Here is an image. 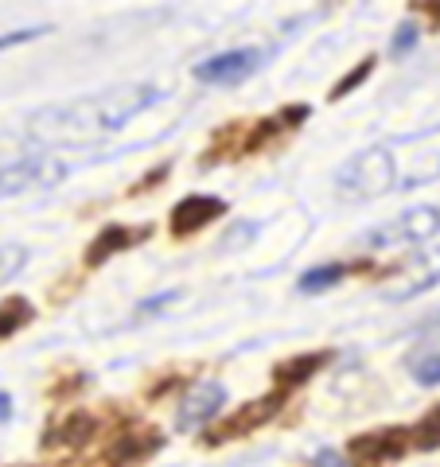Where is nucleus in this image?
<instances>
[{
  "label": "nucleus",
  "mask_w": 440,
  "mask_h": 467,
  "mask_svg": "<svg viewBox=\"0 0 440 467\" xmlns=\"http://www.w3.org/2000/svg\"><path fill=\"white\" fill-rule=\"evenodd\" d=\"M8 417H12V398L0 389V420H8Z\"/></svg>",
  "instance_id": "cd10ccee"
},
{
  "label": "nucleus",
  "mask_w": 440,
  "mask_h": 467,
  "mask_svg": "<svg viewBox=\"0 0 440 467\" xmlns=\"http://www.w3.org/2000/svg\"><path fill=\"white\" fill-rule=\"evenodd\" d=\"M414 448V429H382V432H362L351 436L347 444V463L351 467H382L402 460Z\"/></svg>",
  "instance_id": "423d86ee"
},
{
  "label": "nucleus",
  "mask_w": 440,
  "mask_h": 467,
  "mask_svg": "<svg viewBox=\"0 0 440 467\" xmlns=\"http://www.w3.org/2000/svg\"><path fill=\"white\" fill-rule=\"evenodd\" d=\"M312 467H347V460L340 456V451H331V448H320L312 456Z\"/></svg>",
  "instance_id": "a878e982"
},
{
  "label": "nucleus",
  "mask_w": 440,
  "mask_h": 467,
  "mask_svg": "<svg viewBox=\"0 0 440 467\" xmlns=\"http://www.w3.org/2000/svg\"><path fill=\"white\" fill-rule=\"evenodd\" d=\"M393 168H398V192L440 180V125L421 137H402L390 149Z\"/></svg>",
  "instance_id": "f03ea898"
},
{
  "label": "nucleus",
  "mask_w": 440,
  "mask_h": 467,
  "mask_svg": "<svg viewBox=\"0 0 440 467\" xmlns=\"http://www.w3.org/2000/svg\"><path fill=\"white\" fill-rule=\"evenodd\" d=\"M94 432H98V420L90 413H79V409H75L67 420H58V425L47 429L43 444H47V448H79V444L90 441Z\"/></svg>",
  "instance_id": "dca6fc26"
},
{
  "label": "nucleus",
  "mask_w": 440,
  "mask_h": 467,
  "mask_svg": "<svg viewBox=\"0 0 440 467\" xmlns=\"http://www.w3.org/2000/svg\"><path fill=\"white\" fill-rule=\"evenodd\" d=\"M27 265V250L24 245H0V285L12 281L20 269Z\"/></svg>",
  "instance_id": "412c9836"
},
{
  "label": "nucleus",
  "mask_w": 440,
  "mask_h": 467,
  "mask_svg": "<svg viewBox=\"0 0 440 467\" xmlns=\"http://www.w3.org/2000/svg\"><path fill=\"white\" fill-rule=\"evenodd\" d=\"M285 398H288V393L273 389V393H266V398H254V401L238 405L230 417H223L218 425H211V429H207V436H203V444H207V448H218V444H226V441H242V436L257 432L261 425H269V420H273L277 413H281Z\"/></svg>",
  "instance_id": "20e7f679"
},
{
  "label": "nucleus",
  "mask_w": 440,
  "mask_h": 467,
  "mask_svg": "<svg viewBox=\"0 0 440 467\" xmlns=\"http://www.w3.org/2000/svg\"><path fill=\"white\" fill-rule=\"evenodd\" d=\"M152 238V226H121V223H113L98 234V238L86 245V269H98V265H106L110 257L117 254H125V250H133V245L141 242H149Z\"/></svg>",
  "instance_id": "f8f14e48"
},
{
  "label": "nucleus",
  "mask_w": 440,
  "mask_h": 467,
  "mask_svg": "<svg viewBox=\"0 0 440 467\" xmlns=\"http://www.w3.org/2000/svg\"><path fill=\"white\" fill-rule=\"evenodd\" d=\"M414 444H417L421 451L440 448V405H433L429 413H424L417 425H414Z\"/></svg>",
  "instance_id": "aec40b11"
},
{
  "label": "nucleus",
  "mask_w": 440,
  "mask_h": 467,
  "mask_svg": "<svg viewBox=\"0 0 440 467\" xmlns=\"http://www.w3.org/2000/svg\"><path fill=\"white\" fill-rule=\"evenodd\" d=\"M331 362V350H308V355H297V358H288V362H277L273 367V386L288 393V389H297L304 386L312 374H320Z\"/></svg>",
  "instance_id": "ddd939ff"
},
{
  "label": "nucleus",
  "mask_w": 440,
  "mask_h": 467,
  "mask_svg": "<svg viewBox=\"0 0 440 467\" xmlns=\"http://www.w3.org/2000/svg\"><path fill=\"white\" fill-rule=\"evenodd\" d=\"M164 98V86L156 82H125L110 86V90L86 94L63 106H47L27 117V133L39 140H90L101 133H117L121 125H129L137 113L152 109Z\"/></svg>",
  "instance_id": "f257e3e1"
},
{
  "label": "nucleus",
  "mask_w": 440,
  "mask_h": 467,
  "mask_svg": "<svg viewBox=\"0 0 440 467\" xmlns=\"http://www.w3.org/2000/svg\"><path fill=\"white\" fill-rule=\"evenodd\" d=\"M347 276V265H320V269H308L300 281H297V288L304 292V296H312V292H328V288H335Z\"/></svg>",
  "instance_id": "a211bd4d"
},
{
  "label": "nucleus",
  "mask_w": 440,
  "mask_h": 467,
  "mask_svg": "<svg viewBox=\"0 0 440 467\" xmlns=\"http://www.w3.org/2000/svg\"><path fill=\"white\" fill-rule=\"evenodd\" d=\"M414 378H417V386H440V350L417 362V367H414Z\"/></svg>",
  "instance_id": "4be33fe9"
},
{
  "label": "nucleus",
  "mask_w": 440,
  "mask_h": 467,
  "mask_svg": "<svg viewBox=\"0 0 440 467\" xmlns=\"http://www.w3.org/2000/svg\"><path fill=\"white\" fill-rule=\"evenodd\" d=\"M168 171H172V164H168V160H164V164H156L149 175H144V180L133 187V192H129V195H144V192H152V187L160 183V180H168Z\"/></svg>",
  "instance_id": "393cba45"
},
{
  "label": "nucleus",
  "mask_w": 440,
  "mask_h": 467,
  "mask_svg": "<svg viewBox=\"0 0 440 467\" xmlns=\"http://www.w3.org/2000/svg\"><path fill=\"white\" fill-rule=\"evenodd\" d=\"M440 281V250H421L414 254V261L393 269L386 281H382V296L386 300H409V296H421Z\"/></svg>",
  "instance_id": "0eeeda50"
},
{
  "label": "nucleus",
  "mask_w": 440,
  "mask_h": 467,
  "mask_svg": "<svg viewBox=\"0 0 440 467\" xmlns=\"http://www.w3.org/2000/svg\"><path fill=\"white\" fill-rule=\"evenodd\" d=\"M257 67H261V51L242 47V51L203 58V63L195 67V78L207 82V86H238V82H246L249 75H254Z\"/></svg>",
  "instance_id": "1a4fd4ad"
},
{
  "label": "nucleus",
  "mask_w": 440,
  "mask_h": 467,
  "mask_svg": "<svg viewBox=\"0 0 440 467\" xmlns=\"http://www.w3.org/2000/svg\"><path fill=\"white\" fill-rule=\"evenodd\" d=\"M223 405H226V386H218V382H199V386L180 401V413H175V429H180V432L203 429L207 420L218 417V409H223Z\"/></svg>",
  "instance_id": "9b49d317"
},
{
  "label": "nucleus",
  "mask_w": 440,
  "mask_h": 467,
  "mask_svg": "<svg viewBox=\"0 0 440 467\" xmlns=\"http://www.w3.org/2000/svg\"><path fill=\"white\" fill-rule=\"evenodd\" d=\"M414 43H417V24H402L398 27V32H393V43H390V47H393V55H405L409 47H414Z\"/></svg>",
  "instance_id": "5701e85b"
},
{
  "label": "nucleus",
  "mask_w": 440,
  "mask_h": 467,
  "mask_svg": "<svg viewBox=\"0 0 440 467\" xmlns=\"http://www.w3.org/2000/svg\"><path fill=\"white\" fill-rule=\"evenodd\" d=\"M226 214V199H218V195H187L180 199L172 207L168 214V230H172V238H192L195 230L203 226H211L215 218H223Z\"/></svg>",
  "instance_id": "9d476101"
},
{
  "label": "nucleus",
  "mask_w": 440,
  "mask_h": 467,
  "mask_svg": "<svg viewBox=\"0 0 440 467\" xmlns=\"http://www.w3.org/2000/svg\"><path fill=\"white\" fill-rule=\"evenodd\" d=\"M32 319H36V308H32V300H27V296L0 300V339H8V335L24 331Z\"/></svg>",
  "instance_id": "f3484780"
},
{
  "label": "nucleus",
  "mask_w": 440,
  "mask_h": 467,
  "mask_svg": "<svg viewBox=\"0 0 440 467\" xmlns=\"http://www.w3.org/2000/svg\"><path fill=\"white\" fill-rule=\"evenodd\" d=\"M340 192L355 199H378L398 192V168H393L390 149H371L340 168Z\"/></svg>",
  "instance_id": "7ed1b4c3"
},
{
  "label": "nucleus",
  "mask_w": 440,
  "mask_h": 467,
  "mask_svg": "<svg viewBox=\"0 0 440 467\" xmlns=\"http://www.w3.org/2000/svg\"><path fill=\"white\" fill-rule=\"evenodd\" d=\"M51 27H24V32H8V36H0V51L5 47H16V43H32L39 36H47Z\"/></svg>",
  "instance_id": "b1692460"
},
{
  "label": "nucleus",
  "mask_w": 440,
  "mask_h": 467,
  "mask_svg": "<svg viewBox=\"0 0 440 467\" xmlns=\"http://www.w3.org/2000/svg\"><path fill=\"white\" fill-rule=\"evenodd\" d=\"M70 175V164L58 156H20L0 168V195H20L32 187H55Z\"/></svg>",
  "instance_id": "39448f33"
},
{
  "label": "nucleus",
  "mask_w": 440,
  "mask_h": 467,
  "mask_svg": "<svg viewBox=\"0 0 440 467\" xmlns=\"http://www.w3.org/2000/svg\"><path fill=\"white\" fill-rule=\"evenodd\" d=\"M414 12H424V16H429V20L440 27V0H429V5H417Z\"/></svg>",
  "instance_id": "bb28decb"
},
{
  "label": "nucleus",
  "mask_w": 440,
  "mask_h": 467,
  "mask_svg": "<svg viewBox=\"0 0 440 467\" xmlns=\"http://www.w3.org/2000/svg\"><path fill=\"white\" fill-rule=\"evenodd\" d=\"M164 444V436H160L156 429H141V432H125L117 436V444L110 448V463L113 467H129V463H141L149 460L152 451Z\"/></svg>",
  "instance_id": "2eb2a0df"
},
{
  "label": "nucleus",
  "mask_w": 440,
  "mask_h": 467,
  "mask_svg": "<svg viewBox=\"0 0 440 467\" xmlns=\"http://www.w3.org/2000/svg\"><path fill=\"white\" fill-rule=\"evenodd\" d=\"M249 125L254 121H230L226 129H218L215 140L207 144V152H203V164L215 168V164H223V160L249 156Z\"/></svg>",
  "instance_id": "4468645a"
},
{
  "label": "nucleus",
  "mask_w": 440,
  "mask_h": 467,
  "mask_svg": "<svg viewBox=\"0 0 440 467\" xmlns=\"http://www.w3.org/2000/svg\"><path fill=\"white\" fill-rule=\"evenodd\" d=\"M440 230V211L436 207H414V211H402L398 218H390L386 226H378L366 234L371 245H414L433 238Z\"/></svg>",
  "instance_id": "6e6552de"
},
{
  "label": "nucleus",
  "mask_w": 440,
  "mask_h": 467,
  "mask_svg": "<svg viewBox=\"0 0 440 467\" xmlns=\"http://www.w3.org/2000/svg\"><path fill=\"white\" fill-rule=\"evenodd\" d=\"M374 63H378V55H366V58H362V63H359L355 70H347V75H343L340 82H335V86H331V94H328V98H331V101H343V98H347L351 90H359V86H362L366 78H371V70H374Z\"/></svg>",
  "instance_id": "6ab92c4d"
}]
</instances>
